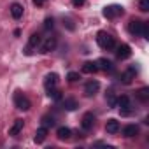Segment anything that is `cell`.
Returning a JSON list of instances; mask_svg holds the SVG:
<instances>
[{"mask_svg": "<svg viewBox=\"0 0 149 149\" xmlns=\"http://www.w3.org/2000/svg\"><path fill=\"white\" fill-rule=\"evenodd\" d=\"M46 2H47V0H33V6H37V7H42Z\"/></svg>", "mask_w": 149, "mask_h": 149, "instance_id": "f546056e", "label": "cell"}, {"mask_svg": "<svg viewBox=\"0 0 149 149\" xmlns=\"http://www.w3.org/2000/svg\"><path fill=\"white\" fill-rule=\"evenodd\" d=\"M137 133H139V126H137V125H126V126L123 128V135L128 137V139H130V137H135Z\"/></svg>", "mask_w": 149, "mask_h": 149, "instance_id": "2e32d148", "label": "cell"}, {"mask_svg": "<svg viewBox=\"0 0 149 149\" xmlns=\"http://www.w3.org/2000/svg\"><path fill=\"white\" fill-rule=\"evenodd\" d=\"M97 65H98V68H102L104 72H112V70H114L112 61H111V60H107V58H100V60L97 61Z\"/></svg>", "mask_w": 149, "mask_h": 149, "instance_id": "4fadbf2b", "label": "cell"}, {"mask_svg": "<svg viewBox=\"0 0 149 149\" xmlns=\"http://www.w3.org/2000/svg\"><path fill=\"white\" fill-rule=\"evenodd\" d=\"M116 107H119V112L121 116H130L132 114V102H130V97L126 95H121L116 102Z\"/></svg>", "mask_w": 149, "mask_h": 149, "instance_id": "7a4b0ae2", "label": "cell"}, {"mask_svg": "<svg viewBox=\"0 0 149 149\" xmlns=\"http://www.w3.org/2000/svg\"><path fill=\"white\" fill-rule=\"evenodd\" d=\"M23 125H25V121H23V119H16V121L13 123V126L9 128V135H13V137L19 135V132L23 130Z\"/></svg>", "mask_w": 149, "mask_h": 149, "instance_id": "5bb4252c", "label": "cell"}, {"mask_svg": "<svg viewBox=\"0 0 149 149\" xmlns=\"http://www.w3.org/2000/svg\"><path fill=\"white\" fill-rule=\"evenodd\" d=\"M140 35H142L144 39H149V23H147V21L142 23V32H140Z\"/></svg>", "mask_w": 149, "mask_h": 149, "instance_id": "d4e9b609", "label": "cell"}, {"mask_svg": "<svg viewBox=\"0 0 149 149\" xmlns=\"http://www.w3.org/2000/svg\"><path fill=\"white\" fill-rule=\"evenodd\" d=\"M56 84H58V74H54V72H49L47 76L44 77V86H46V90L56 88Z\"/></svg>", "mask_w": 149, "mask_h": 149, "instance_id": "9c48e42d", "label": "cell"}, {"mask_svg": "<svg viewBox=\"0 0 149 149\" xmlns=\"http://www.w3.org/2000/svg\"><path fill=\"white\" fill-rule=\"evenodd\" d=\"M119 121L118 119H109L107 123H105V132L107 133H111V135H114V133H118L119 132Z\"/></svg>", "mask_w": 149, "mask_h": 149, "instance_id": "7c38bea8", "label": "cell"}, {"mask_svg": "<svg viewBox=\"0 0 149 149\" xmlns=\"http://www.w3.org/2000/svg\"><path fill=\"white\" fill-rule=\"evenodd\" d=\"M47 97L53 100H61V91L56 88H51V90H47Z\"/></svg>", "mask_w": 149, "mask_h": 149, "instance_id": "603a6c76", "label": "cell"}, {"mask_svg": "<svg viewBox=\"0 0 149 149\" xmlns=\"http://www.w3.org/2000/svg\"><path fill=\"white\" fill-rule=\"evenodd\" d=\"M56 135H58L60 140H68L70 135H72V132H70V128H67V126H60L58 132H56Z\"/></svg>", "mask_w": 149, "mask_h": 149, "instance_id": "ac0fdd59", "label": "cell"}, {"mask_svg": "<svg viewBox=\"0 0 149 149\" xmlns=\"http://www.w3.org/2000/svg\"><path fill=\"white\" fill-rule=\"evenodd\" d=\"M46 137H47V128H46V126H40V128L35 132V137H33V140H35L37 144H42V142L46 140Z\"/></svg>", "mask_w": 149, "mask_h": 149, "instance_id": "9a60e30c", "label": "cell"}, {"mask_svg": "<svg viewBox=\"0 0 149 149\" xmlns=\"http://www.w3.org/2000/svg\"><path fill=\"white\" fill-rule=\"evenodd\" d=\"M97 42H98V46H100L102 49H105V51H111V49L116 47L114 37H112L111 33H107V32H98V35H97Z\"/></svg>", "mask_w": 149, "mask_h": 149, "instance_id": "6da1fadb", "label": "cell"}, {"mask_svg": "<svg viewBox=\"0 0 149 149\" xmlns=\"http://www.w3.org/2000/svg\"><path fill=\"white\" fill-rule=\"evenodd\" d=\"M72 6L74 7H83L84 6V0H72Z\"/></svg>", "mask_w": 149, "mask_h": 149, "instance_id": "f1b7e54d", "label": "cell"}, {"mask_svg": "<svg viewBox=\"0 0 149 149\" xmlns=\"http://www.w3.org/2000/svg\"><path fill=\"white\" fill-rule=\"evenodd\" d=\"M67 79H68L70 83H76V81H79L81 77H79L77 72H68V74H67Z\"/></svg>", "mask_w": 149, "mask_h": 149, "instance_id": "484cf974", "label": "cell"}, {"mask_svg": "<svg viewBox=\"0 0 149 149\" xmlns=\"http://www.w3.org/2000/svg\"><path fill=\"white\" fill-rule=\"evenodd\" d=\"M116 56H118L119 60L130 58V56H132V47H130L128 44H119V46H118V51H116Z\"/></svg>", "mask_w": 149, "mask_h": 149, "instance_id": "52a82bcc", "label": "cell"}, {"mask_svg": "<svg viewBox=\"0 0 149 149\" xmlns=\"http://www.w3.org/2000/svg\"><path fill=\"white\" fill-rule=\"evenodd\" d=\"M40 42H42V37L39 33H32L30 35V40H28V46L25 49V54H32V47H39Z\"/></svg>", "mask_w": 149, "mask_h": 149, "instance_id": "5b68a950", "label": "cell"}, {"mask_svg": "<svg viewBox=\"0 0 149 149\" xmlns=\"http://www.w3.org/2000/svg\"><path fill=\"white\" fill-rule=\"evenodd\" d=\"M93 125H95V116H93L91 112H86V114L83 116V121H81L83 130H84V132H90V130L93 128Z\"/></svg>", "mask_w": 149, "mask_h": 149, "instance_id": "ba28073f", "label": "cell"}, {"mask_svg": "<svg viewBox=\"0 0 149 149\" xmlns=\"http://www.w3.org/2000/svg\"><path fill=\"white\" fill-rule=\"evenodd\" d=\"M11 16H13L14 19H19V18L23 16V6H21V4H13V6H11Z\"/></svg>", "mask_w": 149, "mask_h": 149, "instance_id": "e0dca14e", "label": "cell"}, {"mask_svg": "<svg viewBox=\"0 0 149 149\" xmlns=\"http://www.w3.org/2000/svg\"><path fill=\"white\" fill-rule=\"evenodd\" d=\"M42 126H46V128L54 126V118H51V116H44V118H42Z\"/></svg>", "mask_w": 149, "mask_h": 149, "instance_id": "cb8c5ba5", "label": "cell"}, {"mask_svg": "<svg viewBox=\"0 0 149 149\" xmlns=\"http://www.w3.org/2000/svg\"><path fill=\"white\" fill-rule=\"evenodd\" d=\"M139 7L142 13H147L149 11V0H139Z\"/></svg>", "mask_w": 149, "mask_h": 149, "instance_id": "4316f807", "label": "cell"}, {"mask_svg": "<svg viewBox=\"0 0 149 149\" xmlns=\"http://www.w3.org/2000/svg\"><path fill=\"white\" fill-rule=\"evenodd\" d=\"M123 13H125V9H123L121 6L112 4V6H105L102 14H104V18H107V19H114V18H118V16H123Z\"/></svg>", "mask_w": 149, "mask_h": 149, "instance_id": "3957f363", "label": "cell"}, {"mask_svg": "<svg viewBox=\"0 0 149 149\" xmlns=\"http://www.w3.org/2000/svg\"><path fill=\"white\" fill-rule=\"evenodd\" d=\"M137 98H139L140 102H147V100H149V88H140V90L137 91Z\"/></svg>", "mask_w": 149, "mask_h": 149, "instance_id": "7402d4cb", "label": "cell"}, {"mask_svg": "<svg viewBox=\"0 0 149 149\" xmlns=\"http://www.w3.org/2000/svg\"><path fill=\"white\" fill-rule=\"evenodd\" d=\"M142 23H144V21H140V19H130V23H128V32H130L132 35H140V32H142Z\"/></svg>", "mask_w": 149, "mask_h": 149, "instance_id": "30bf717a", "label": "cell"}, {"mask_svg": "<svg viewBox=\"0 0 149 149\" xmlns=\"http://www.w3.org/2000/svg\"><path fill=\"white\" fill-rule=\"evenodd\" d=\"M53 23H54V21H53V18H46V21H44V28H46V30L53 28Z\"/></svg>", "mask_w": 149, "mask_h": 149, "instance_id": "83f0119b", "label": "cell"}, {"mask_svg": "<svg viewBox=\"0 0 149 149\" xmlns=\"http://www.w3.org/2000/svg\"><path fill=\"white\" fill-rule=\"evenodd\" d=\"M98 90H100V83H98V81H88L86 86H84V93H86L88 97H93Z\"/></svg>", "mask_w": 149, "mask_h": 149, "instance_id": "8fae6325", "label": "cell"}, {"mask_svg": "<svg viewBox=\"0 0 149 149\" xmlns=\"http://www.w3.org/2000/svg\"><path fill=\"white\" fill-rule=\"evenodd\" d=\"M105 100H107L109 107H116L118 98H116V95H114V91H112V90H107V93H105Z\"/></svg>", "mask_w": 149, "mask_h": 149, "instance_id": "44dd1931", "label": "cell"}, {"mask_svg": "<svg viewBox=\"0 0 149 149\" xmlns=\"http://www.w3.org/2000/svg\"><path fill=\"white\" fill-rule=\"evenodd\" d=\"M14 105H16V109H19V111H28V109L32 107V102H30L28 97H25L21 91H16V93H14Z\"/></svg>", "mask_w": 149, "mask_h": 149, "instance_id": "277c9868", "label": "cell"}, {"mask_svg": "<svg viewBox=\"0 0 149 149\" xmlns=\"http://www.w3.org/2000/svg\"><path fill=\"white\" fill-rule=\"evenodd\" d=\"M40 53H51L56 47V37H46L44 42H40Z\"/></svg>", "mask_w": 149, "mask_h": 149, "instance_id": "8992f818", "label": "cell"}, {"mask_svg": "<svg viewBox=\"0 0 149 149\" xmlns=\"http://www.w3.org/2000/svg\"><path fill=\"white\" fill-rule=\"evenodd\" d=\"M97 70H98L97 61H86V63L83 65V72H84V74H95Z\"/></svg>", "mask_w": 149, "mask_h": 149, "instance_id": "ffe728a7", "label": "cell"}, {"mask_svg": "<svg viewBox=\"0 0 149 149\" xmlns=\"http://www.w3.org/2000/svg\"><path fill=\"white\" fill-rule=\"evenodd\" d=\"M77 107H79V104L76 98H65L63 100V109H67V111H76Z\"/></svg>", "mask_w": 149, "mask_h": 149, "instance_id": "d6986e66", "label": "cell"}]
</instances>
